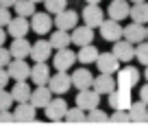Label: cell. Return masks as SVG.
<instances>
[{
  "label": "cell",
  "mask_w": 148,
  "mask_h": 140,
  "mask_svg": "<svg viewBox=\"0 0 148 140\" xmlns=\"http://www.w3.org/2000/svg\"><path fill=\"white\" fill-rule=\"evenodd\" d=\"M44 114H46L48 121L59 123V121H63L65 114H68V103H65L63 98L57 94V98H50V103H48L46 107H44Z\"/></svg>",
  "instance_id": "1"
},
{
  "label": "cell",
  "mask_w": 148,
  "mask_h": 140,
  "mask_svg": "<svg viewBox=\"0 0 148 140\" xmlns=\"http://www.w3.org/2000/svg\"><path fill=\"white\" fill-rule=\"evenodd\" d=\"M52 24H55V20L50 18L48 11H35V13L31 15V28H33V33H37V35L50 33Z\"/></svg>",
  "instance_id": "2"
},
{
  "label": "cell",
  "mask_w": 148,
  "mask_h": 140,
  "mask_svg": "<svg viewBox=\"0 0 148 140\" xmlns=\"http://www.w3.org/2000/svg\"><path fill=\"white\" fill-rule=\"evenodd\" d=\"M48 88L52 90V94H65L70 88H72V77L65 72V70H57V75H50V81H48Z\"/></svg>",
  "instance_id": "3"
},
{
  "label": "cell",
  "mask_w": 148,
  "mask_h": 140,
  "mask_svg": "<svg viewBox=\"0 0 148 140\" xmlns=\"http://www.w3.org/2000/svg\"><path fill=\"white\" fill-rule=\"evenodd\" d=\"M98 28H100V37L107 42H118V40H122V33H124V26L118 20H111V18L105 20Z\"/></svg>",
  "instance_id": "4"
},
{
  "label": "cell",
  "mask_w": 148,
  "mask_h": 140,
  "mask_svg": "<svg viewBox=\"0 0 148 140\" xmlns=\"http://www.w3.org/2000/svg\"><path fill=\"white\" fill-rule=\"evenodd\" d=\"M92 88L96 90L100 96H109V94L118 88V81L113 79V75H109V72H100L98 77H94Z\"/></svg>",
  "instance_id": "5"
},
{
  "label": "cell",
  "mask_w": 148,
  "mask_h": 140,
  "mask_svg": "<svg viewBox=\"0 0 148 140\" xmlns=\"http://www.w3.org/2000/svg\"><path fill=\"white\" fill-rule=\"evenodd\" d=\"M98 103H100V94H98L94 88L79 90V94H76V105H79V107H83L85 112L98 107Z\"/></svg>",
  "instance_id": "6"
},
{
  "label": "cell",
  "mask_w": 148,
  "mask_h": 140,
  "mask_svg": "<svg viewBox=\"0 0 148 140\" xmlns=\"http://www.w3.org/2000/svg\"><path fill=\"white\" fill-rule=\"evenodd\" d=\"M81 15H83L85 24H87V26H92V28H98L102 22H105V13H102L100 5H94V2H87Z\"/></svg>",
  "instance_id": "7"
},
{
  "label": "cell",
  "mask_w": 148,
  "mask_h": 140,
  "mask_svg": "<svg viewBox=\"0 0 148 140\" xmlns=\"http://www.w3.org/2000/svg\"><path fill=\"white\" fill-rule=\"evenodd\" d=\"M7 70H9V77L13 81L31 79V66L26 64V59H11L9 66H7Z\"/></svg>",
  "instance_id": "8"
},
{
  "label": "cell",
  "mask_w": 148,
  "mask_h": 140,
  "mask_svg": "<svg viewBox=\"0 0 148 140\" xmlns=\"http://www.w3.org/2000/svg\"><path fill=\"white\" fill-rule=\"evenodd\" d=\"M28 31H31V22H28V18H24V15H15V18H11V22L7 24V33H9L11 37H26Z\"/></svg>",
  "instance_id": "9"
},
{
  "label": "cell",
  "mask_w": 148,
  "mask_h": 140,
  "mask_svg": "<svg viewBox=\"0 0 148 140\" xmlns=\"http://www.w3.org/2000/svg\"><path fill=\"white\" fill-rule=\"evenodd\" d=\"M109 105L113 110H129V105H131V90L129 88H116L109 94Z\"/></svg>",
  "instance_id": "10"
},
{
  "label": "cell",
  "mask_w": 148,
  "mask_h": 140,
  "mask_svg": "<svg viewBox=\"0 0 148 140\" xmlns=\"http://www.w3.org/2000/svg\"><path fill=\"white\" fill-rule=\"evenodd\" d=\"M96 66H98V72H109V75H116L118 70H120V59H118L113 53H102V55H98Z\"/></svg>",
  "instance_id": "11"
},
{
  "label": "cell",
  "mask_w": 148,
  "mask_h": 140,
  "mask_svg": "<svg viewBox=\"0 0 148 140\" xmlns=\"http://www.w3.org/2000/svg\"><path fill=\"white\" fill-rule=\"evenodd\" d=\"M76 24H79V13H76L74 9H63L61 13L55 15V26H57V28L72 31Z\"/></svg>",
  "instance_id": "12"
},
{
  "label": "cell",
  "mask_w": 148,
  "mask_h": 140,
  "mask_svg": "<svg viewBox=\"0 0 148 140\" xmlns=\"http://www.w3.org/2000/svg\"><path fill=\"white\" fill-rule=\"evenodd\" d=\"M131 13V5L129 0H111L109 9H107V15H109L111 20H118V22H122V20H126Z\"/></svg>",
  "instance_id": "13"
},
{
  "label": "cell",
  "mask_w": 148,
  "mask_h": 140,
  "mask_svg": "<svg viewBox=\"0 0 148 140\" xmlns=\"http://www.w3.org/2000/svg\"><path fill=\"white\" fill-rule=\"evenodd\" d=\"M111 53L118 57L120 61H131L135 57V44H131L129 40H118V42H113V48H111Z\"/></svg>",
  "instance_id": "14"
},
{
  "label": "cell",
  "mask_w": 148,
  "mask_h": 140,
  "mask_svg": "<svg viewBox=\"0 0 148 140\" xmlns=\"http://www.w3.org/2000/svg\"><path fill=\"white\" fill-rule=\"evenodd\" d=\"M72 44H76V46H85V44H92L94 42V28L92 26H87V24H83V26H76L72 28Z\"/></svg>",
  "instance_id": "15"
},
{
  "label": "cell",
  "mask_w": 148,
  "mask_h": 140,
  "mask_svg": "<svg viewBox=\"0 0 148 140\" xmlns=\"http://www.w3.org/2000/svg\"><path fill=\"white\" fill-rule=\"evenodd\" d=\"M74 61H76V53L70 51V46H68V48H59L57 51L55 59H52V66L57 70H68V68L74 66Z\"/></svg>",
  "instance_id": "16"
},
{
  "label": "cell",
  "mask_w": 148,
  "mask_h": 140,
  "mask_svg": "<svg viewBox=\"0 0 148 140\" xmlns=\"http://www.w3.org/2000/svg\"><path fill=\"white\" fill-rule=\"evenodd\" d=\"M122 37L129 40L131 44L137 46L139 42L146 40V24H139V22H131L129 26H124V33H122Z\"/></svg>",
  "instance_id": "17"
},
{
  "label": "cell",
  "mask_w": 148,
  "mask_h": 140,
  "mask_svg": "<svg viewBox=\"0 0 148 140\" xmlns=\"http://www.w3.org/2000/svg\"><path fill=\"white\" fill-rule=\"evenodd\" d=\"M52 44H50V40H37L35 44H33V48H31V57H33V61H48L50 59V55H52Z\"/></svg>",
  "instance_id": "18"
},
{
  "label": "cell",
  "mask_w": 148,
  "mask_h": 140,
  "mask_svg": "<svg viewBox=\"0 0 148 140\" xmlns=\"http://www.w3.org/2000/svg\"><path fill=\"white\" fill-rule=\"evenodd\" d=\"M31 48H33V44L26 37H13L9 51H11L13 59H26V57H31Z\"/></svg>",
  "instance_id": "19"
},
{
  "label": "cell",
  "mask_w": 148,
  "mask_h": 140,
  "mask_svg": "<svg viewBox=\"0 0 148 140\" xmlns=\"http://www.w3.org/2000/svg\"><path fill=\"white\" fill-rule=\"evenodd\" d=\"M31 79L35 85H46L50 81V66H46V61H35V66H31Z\"/></svg>",
  "instance_id": "20"
},
{
  "label": "cell",
  "mask_w": 148,
  "mask_h": 140,
  "mask_svg": "<svg viewBox=\"0 0 148 140\" xmlns=\"http://www.w3.org/2000/svg\"><path fill=\"white\" fill-rule=\"evenodd\" d=\"M50 98H52V90L48 88V83L46 85H37L35 90H33V94H31V103L35 105L37 110L39 107H46L48 103H50Z\"/></svg>",
  "instance_id": "21"
},
{
  "label": "cell",
  "mask_w": 148,
  "mask_h": 140,
  "mask_svg": "<svg viewBox=\"0 0 148 140\" xmlns=\"http://www.w3.org/2000/svg\"><path fill=\"white\" fill-rule=\"evenodd\" d=\"M94 83V75L89 72L87 68H79L72 72V85L76 90H85V88H92Z\"/></svg>",
  "instance_id": "22"
},
{
  "label": "cell",
  "mask_w": 148,
  "mask_h": 140,
  "mask_svg": "<svg viewBox=\"0 0 148 140\" xmlns=\"http://www.w3.org/2000/svg\"><path fill=\"white\" fill-rule=\"evenodd\" d=\"M13 116H15V121H22V123L35 121V116H37V107H35V105H33L31 101L18 103V107H15Z\"/></svg>",
  "instance_id": "23"
},
{
  "label": "cell",
  "mask_w": 148,
  "mask_h": 140,
  "mask_svg": "<svg viewBox=\"0 0 148 140\" xmlns=\"http://www.w3.org/2000/svg\"><path fill=\"white\" fill-rule=\"evenodd\" d=\"M129 116L133 123H146L148 121V105L139 98V101H131L129 105Z\"/></svg>",
  "instance_id": "24"
},
{
  "label": "cell",
  "mask_w": 148,
  "mask_h": 140,
  "mask_svg": "<svg viewBox=\"0 0 148 140\" xmlns=\"http://www.w3.org/2000/svg\"><path fill=\"white\" fill-rule=\"evenodd\" d=\"M139 81V72L137 68H133V66H129V68H122L120 70V77H118V85L120 88H133V85H137Z\"/></svg>",
  "instance_id": "25"
},
{
  "label": "cell",
  "mask_w": 148,
  "mask_h": 140,
  "mask_svg": "<svg viewBox=\"0 0 148 140\" xmlns=\"http://www.w3.org/2000/svg\"><path fill=\"white\" fill-rule=\"evenodd\" d=\"M50 44H52L55 51H59V48H68L70 44H72V35H70V31L57 28V31L50 33Z\"/></svg>",
  "instance_id": "26"
},
{
  "label": "cell",
  "mask_w": 148,
  "mask_h": 140,
  "mask_svg": "<svg viewBox=\"0 0 148 140\" xmlns=\"http://www.w3.org/2000/svg\"><path fill=\"white\" fill-rule=\"evenodd\" d=\"M98 55H100V51H98L94 44H85V46H81V51L76 53V59L83 66H87V64H96Z\"/></svg>",
  "instance_id": "27"
},
{
  "label": "cell",
  "mask_w": 148,
  "mask_h": 140,
  "mask_svg": "<svg viewBox=\"0 0 148 140\" xmlns=\"http://www.w3.org/2000/svg\"><path fill=\"white\" fill-rule=\"evenodd\" d=\"M31 85L26 83V81H15V85L11 88V96H13L15 103H24V101H31Z\"/></svg>",
  "instance_id": "28"
},
{
  "label": "cell",
  "mask_w": 148,
  "mask_h": 140,
  "mask_svg": "<svg viewBox=\"0 0 148 140\" xmlns=\"http://www.w3.org/2000/svg\"><path fill=\"white\" fill-rule=\"evenodd\" d=\"M129 18L133 22H139V24H148V2H133L131 5V13Z\"/></svg>",
  "instance_id": "29"
},
{
  "label": "cell",
  "mask_w": 148,
  "mask_h": 140,
  "mask_svg": "<svg viewBox=\"0 0 148 140\" xmlns=\"http://www.w3.org/2000/svg\"><path fill=\"white\" fill-rule=\"evenodd\" d=\"M13 9H15V13H18V15L31 18V15L35 13V2H33V0H15Z\"/></svg>",
  "instance_id": "30"
},
{
  "label": "cell",
  "mask_w": 148,
  "mask_h": 140,
  "mask_svg": "<svg viewBox=\"0 0 148 140\" xmlns=\"http://www.w3.org/2000/svg\"><path fill=\"white\" fill-rule=\"evenodd\" d=\"M44 7L50 15H57L63 9H68V0H44Z\"/></svg>",
  "instance_id": "31"
},
{
  "label": "cell",
  "mask_w": 148,
  "mask_h": 140,
  "mask_svg": "<svg viewBox=\"0 0 148 140\" xmlns=\"http://www.w3.org/2000/svg\"><path fill=\"white\" fill-rule=\"evenodd\" d=\"M65 121H70V123H81V121H87V112H85L83 107H72L70 110L68 107V114H65Z\"/></svg>",
  "instance_id": "32"
},
{
  "label": "cell",
  "mask_w": 148,
  "mask_h": 140,
  "mask_svg": "<svg viewBox=\"0 0 148 140\" xmlns=\"http://www.w3.org/2000/svg\"><path fill=\"white\" fill-rule=\"evenodd\" d=\"M135 57H137V61L142 66H148V42H146V40L135 46Z\"/></svg>",
  "instance_id": "33"
},
{
  "label": "cell",
  "mask_w": 148,
  "mask_h": 140,
  "mask_svg": "<svg viewBox=\"0 0 148 140\" xmlns=\"http://www.w3.org/2000/svg\"><path fill=\"white\" fill-rule=\"evenodd\" d=\"M87 121L92 123H100V121H109V116H107V112H102L100 107H94L87 112Z\"/></svg>",
  "instance_id": "34"
},
{
  "label": "cell",
  "mask_w": 148,
  "mask_h": 140,
  "mask_svg": "<svg viewBox=\"0 0 148 140\" xmlns=\"http://www.w3.org/2000/svg\"><path fill=\"white\" fill-rule=\"evenodd\" d=\"M11 105H13L11 92H7L5 88H0V110H11Z\"/></svg>",
  "instance_id": "35"
},
{
  "label": "cell",
  "mask_w": 148,
  "mask_h": 140,
  "mask_svg": "<svg viewBox=\"0 0 148 140\" xmlns=\"http://www.w3.org/2000/svg\"><path fill=\"white\" fill-rule=\"evenodd\" d=\"M109 121H116V123H131L129 110H116V112L109 116Z\"/></svg>",
  "instance_id": "36"
},
{
  "label": "cell",
  "mask_w": 148,
  "mask_h": 140,
  "mask_svg": "<svg viewBox=\"0 0 148 140\" xmlns=\"http://www.w3.org/2000/svg\"><path fill=\"white\" fill-rule=\"evenodd\" d=\"M11 59H13V57H11V51L5 48V46H0V68H7Z\"/></svg>",
  "instance_id": "37"
},
{
  "label": "cell",
  "mask_w": 148,
  "mask_h": 140,
  "mask_svg": "<svg viewBox=\"0 0 148 140\" xmlns=\"http://www.w3.org/2000/svg\"><path fill=\"white\" fill-rule=\"evenodd\" d=\"M11 22V13H9V7H2L0 5V26H7Z\"/></svg>",
  "instance_id": "38"
},
{
  "label": "cell",
  "mask_w": 148,
  "mask_h": 140,
  "mask_svg": "<svg viewBox=\"0 0 148 140\" xmlns=\"http://www.w3.org/2000/svg\"><path fill=\"white\" fill-rule=\"evenodd\" d=\"M9 81H11L9 70H7V68H0V88H7V85H9Z\"/></svg>",
  "instance_id": "39"
},
{
  "label": "cell",
  "mask_w": 148,
  "mask_h": 140,
  "mask_svg": "<svg viewBox=\"0 0 148 140\" xmlns=\"http://www.w3.org/2000/svg\"><path fill=\"white\" fill-rule=\"evenodd\" d=\"M11 121H15L13 112L11 110H0V123H11Z\"/></svg>",
  "instance_id": "40"
},
{
  "label": "cell",
  "mask_w": 148,
  "mask_h": 140,
  "mask_svg": "<svg viewBox=\"0 0 148 140\" xmlns=\"http://www.w3.org/2000/svg\"><path fill=\"white\" fill-rule=\"evenodd\" d=\"M139 98H142V101H144V103L148 105V83L139 88Z\"/></svg>",
  "instance_id": "41"
},
{
  "label": "cell",
  "mask_w": 148,
  "mask_h": 140,
  "mask_svg": "<svg viewBox=\"0 0 148 140\" xmlns=\"http://www.w3.org/2000/svg\"><path fill=\"white\" fill-rule=\"evenodd\" d=\"M7 35H9V33L5 31V26H0V46H5V40H7Z\"/></svg>",
  "instance_id": "42"
},
{
  "label": "cell",
  "mask_w": 148,
  "mask_h": 140,
  "mask_svg": "<svg viewBox=\"0 0 148 140\" xmlns=\"http://www.w3.org/2000/svg\"><path fill=\"white\" fill-rule=\"evenodd\" d=\"M0 5H2V7H9V9H11V7L15 5V0H0Z\"/></svg>",
  "instance_id": "43"
},
{
  "label": "cell",
  "mask_w": 148,
  "mask_h": 140,
  "mask_svg": "<svg viewBox=\"0 0 148 140\" xmlns=\"http://www.w3.org/2000/svg\"><path fill=\"white\" fill-rule=\"evenodd\" d=\"M85 2H94V5H100V0H85Z\"/></svg>",
  "instance_id": "44"
},
{
  "label": "cell",
  "mask_w": 148,
  "mask_h": 140,
  "mask_svg": "<svg viewBox=\"0 0 148 140\" xmlns=\"http://www.w3.org/2000/svg\"><path fill=\"white\" fill-rule=\"evenodd\" d=\"M144 77H146V81H148V66H146V72H144Z\"/></svg>",
  "instance_id": "45"
},
{
  "label": "cell",
  "mask_w": 148,
  "mask_h": 140,
  "mask_svg": "<svg viewBox=\"0 0 148 140\" xmlns=\"http://www.w3.org/2000/svg\"><path fill=\"white\" fill-rule=\"evenodd\" d=\"M146 42H148V24H146Z\"/></svg>",
  "instance_id": "46"
},
{
  "label": "cell",
  "mask_w": 148,
  "mask_h": 140,
  "mask_svg": "<svg viewBox=\"0 0 148 140\" xmlns=\"http://www.w3.org/2000/svg\"><path fill=\"white\" fill-rule=\"evenodd\" d=\"M129 2H144V0H129Z\"/></svg>",
  "instance_id": "47"
},
{
  "label": "cell",
  "mask_w": 148,
  "mask_h": 140,
  "mask_svg": "<svg viewBox=\"0 0 148 140\" xmlns=\"http://www.w3.org/2000/svg\"><path fill=\"white\" fill-rule=\"evenodd\" d=\"M33 2H35V5H37V2H44V0H33Z\"/></svg>",
  "instance_id": "48"
}]
</instances>
